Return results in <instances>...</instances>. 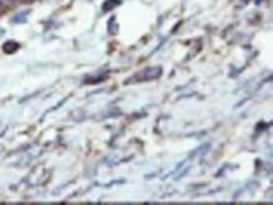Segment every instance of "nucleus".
<instances>
[{"instance_id": "nucleus-1", "label": "nucleus", "mask_w": 273, "mask_h": 205, "mask_svg": "<svg viewBox=\"0 0 273 205\" xmlns=\"http://www.w3.org/2000/svg\"><path fill=\"white\" fill-rule=\"evenodd\" d=\"M161 74V68L160 67H153V68H145L143 71L139 72L138 74H135L136 81H151V79H155L158 77H160Z\"/></svg>"}, {"instance_id": "nucleus-2", "label": "nucleus", "mask_w": 273, "mask_h": 205, "mask_svg": "<svg viewBox=\"0 0 273 205\" xmlns=\"http://www.w3.org/2000/svg\"><path fill=\"white\" fill-rule=\"evenodd\" d=\"M18 47H19V45H18L15 42H7L4 44V50L7 53H12V52H14V50H17Z\"/></svg>"}, {"instance_id": "nucleus-3", "label": "nucleus", "mask_w": 273, "mask_h": 205, "mask_svg": "<svg viewBox=\"0 0 273 205\" xmlns=\"http://www.w3.org/2000/svg\"><path fill=\"white\" fill-rule=\"evenodd\" d=\"M116 4H118V3L116 2V0H107V2L104 4V10H105V12H109V10L113 9V8H115Z\"/></svg>"}, {"instance_id": "nucleus-4", "label": "nucleus", "mask_w": 273, "mask_h": 205, "mask_svg": "<svg viewBox=\"0 0 273 205\" xmlns=\"http://www.w3.org/2000/svg\"><path fill=\"white\" fill-rule=\"evenodd\" d=\"M4 33H5V32H4V30H3V29H2V28H0V35H3V34H4Z\"/></svg>"}]
</instances>
